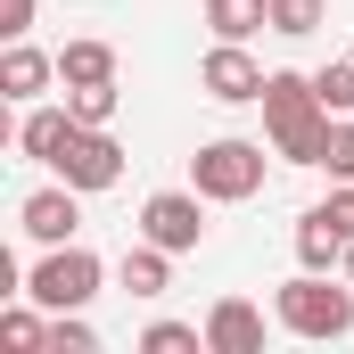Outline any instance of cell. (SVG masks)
Wrapping results in <instances>:
<instances>
[{
	"label": "cell",
	"mask_w": 354,
	"mask_h": 354,
	"mask_svg": "<svg viewBox=\"0 0 354 354\" xmlns=\"http://www.w3.org/2000/svg\"><path fill=\"white\" fill-rule=\"evenodd\" d=\"M140 239H157V248L189 256V248L206 239V189H157V198L140 206Z\"/></svg>",
	"instance_id": "8992f818"
},
{
	"label": "cell",
	"mask_w": 354,
	"mask_h": 354,
	"mask_svg": "<svg viewBox=\"0 0 354 354\" xmlns=\"http://www.w3.org/2000/svg\"><path fill=\"white\" fill-rule=\"evenodd\" d=\"M75 198H83L75 181L33 189V198L17 206V231H25V239H41V248H66V239H75V223H83V206H75Z\"/></svg>",
	"instance_id": "ba28073f"
},
{
	"label": "cell",
	"mask_w": 354,
	"mask_h": 354,
	"mask_svg": "<svg viewBox=\"0 0 354 354\" xmlns=\"http://www.w3.org/2000/svg\"><path fill=\"white\" fill-rule=\"evenodd\" d=\"M256 107H264V124H272V157H288V165H322L330 107H322V91L305 83V75H272Z\"/></svg>",
	"instance_id": "6da1fadb"
},
{
	"label": "cell",
	"mask_w": 354,
	"mask_h": 354,
	"mask_svg": "<svg viewBox=\"0 0 354 354\" xmlns=\"http://www.w3.org/2000/svg\"><path fill=\"white\" fill-rule=\"evenodd\" d=\"M189 189H206L214 206H239L264 189V140H206L189 157Z\"/></svg>",
	"instance_id": "3957f363"
},
{
	"label": "cell",
	"mask_w": 354,
	"mask_h": 354,
	"mask_svg": "<svg viewBox=\"0 0 354 354\" xmlns=\"http://www.w3.org/2000/svg\"><path fill=\"white\" fill-rule=\"evenodd\" d=\"M66 107H75V124H107V115H115V83H83V91H66Z\"/></svg>",
	"instance_id": "44dd1931"
},
{
	"label": "cell",
	"mask_w": 354,
	"mask_h": 354,
	"mask_svg": "<svg viewBox=\"0 0 354 354\" xmlns=\"http://www.w3.org/2000/svg\"><path fill=\"white\" fill-rule=\"evenodd\" d=\"M0 33L25 41V33H33V0H0Z\"/></svg>",
	"instance_id": "cb8c5ba5"
},
{
	"label": "cell",
	"mask_w": 354,
	"mask_h": 354,
	"mask_svg": "<svg viewBox=\"0 0 354 354\" xmlns=\"http://www.w3.org/2000/svg\"><path fill=\"white\" fill-rule=\"evenodd\" d=\"M41 354H99V338H91L75 313H58V322H50V346H41Z\"/></svg>",
	"instance_id": "7402d4cb"
},
{
	"label": "cell",
	"mask_w": 354,
	"mask_h": 354,
	"mask_svg": "<svg viewBox=\"0 0 354 354\" xmlns=\"http://www.w3.org/2000/svg\"><path fill=\"white\" fill-rule=\"evenodd\" d=\"M206 25H214V41H248L272 25V0H206Z\"/></svg>",
	"instance_id": "9a60e30c"
},
{
	"label": "cell",
	"mask_w": 354,
	"mask_h": 354,
	"mask_svg": "<svg viewBox=\"0 0 354 354\" xmlns=\"http://www.w3.org/2000/svg\"><path fill=\"white\" fill-rule=\"evenodd\" d=\"M206 354H264V313L248 297H223L206 313Z\"/></svg>",
	"instance_id": "9c48e42d"
},
{
	"label": "cell",
	"mask_w": 354,
	"mask_h": 354,
	"mask_svg": "<svg viewBox=\"0 0 354 354\" xmlns=\"http://www.w3.org/2000/svg\"><path fill=\"white\" fill-rule=\"evenodd\" d=\"M297 264H305V272L346 264V239L330 231V214H322V206H305V223H297Z\"/></svg>",
	"instance_id": "5bb4252c"
},
{
	"label": "cell",
	"mask_w": 354,
	"mask_h": 354,
	"mask_svg": "<svg viewBox=\"0 0 354 354\" xmlns=\"http://www.w3.org/2000/svg\"><path fill=\"white\" fill-rule=\"evenodd\" d=\"M66 132H75V107H33V115L17 124V149H25L33 165H50V157L66 149Z\"/></svg>",
	"instance_id": "8fae6325"
},
{
	"label": "cell",
	"mask_w": 354,
	"mask_h": 354,
	"mask_svg": "<svg viewBox=\"0 0 354 354\" xmlns=\"http://www.w3.org/2000/svg\"><path fill=\"white\" fill-rule=\"evenodd\" d=\"M264 66L248 58V41H214L206 50V66H198V91L206 99H223V107H248V99H264Z\"/></svg>",
	"instance_id": "52a82bcc"
},
{
	"label": "cell",
	"mask_w": 354,
	"mask_h": 354,
	"mask_svg": "<svg viewBox=\"0 0 354 354\" xmlns=\"http://www.w3.org/2000/svg\"><path fill=\"white\" fill-rule=\"evenodd\" d=\"M313 91H322L330 115H346V107H354V58H330V66L313 75Z\"/></svg>",
	"instance_id": "ffe728a7"
},
{
	"label": "cell",
	"mask_w": 354,
	"mask_h": 354,
	"mask_svg": "<svg viewBox=\"0 0 354 354\" xmlns=\"http://www.w3.org/2000/svg\"><path fill=\"white\" fill-rule=\"evenodd\" d=\"M322 214H330V231L354 248V189H330V198H322Z\"/></svg>",
	"instance_id": "603a6c76"
},
{
	"label": "cell",
	"mask_w": 354,
	"mask_h": 354,
	"mask_svg": "<svg viewBox=\"0 0 354 354\" xmlns=\"http://www.w3.org/2000/svg\"><path fill=\"white\" fill-rule=\"evenodd\" d=\"M0 346H17V354L50 346V322H41L33 305H8V313H0Z\"/></svg>",
	"instance_id": "ac0fdd59"
},
{
	"label": "cell",
	"mask_w": 354,
	"mask_h": 354,
	"mask_svg": "<svg viewBox=\"0 0 354 354\" xmlns=\"http://www.w3.org/2000/svg\"><path fill=\"white\" fill-rule=\"evenodd\" d=\"M58 83L66 91H83V83H115V50H107V41H66V50H58Z\"/></svg>",
	"instance_id": "4fadbf2b"
},
{
	"label": "cell",
	"mask_w": 354,
	"mask_h": 354,
	"mask_svg": "<svg viewBox=\"0 0 354 354\" xmlns=\"http://www.w3.org/2000/svg\"><path fill=\"white\" fill-rule=\"evenodd\" d=\"M25 297L41 305V313H83L91 297H99V256L91 248H50L41 264H33V280H25Z\"/></svg>",
	"instance_id": "277c9868"
},
{
	"label": "cell",
	"mask_w": 354,
	"mask_h": 354,
	"mask_svg": "<svg viewBox=\"0 0 354 354\" xmlns=\"http://www.w3.org/2000/svg\"><path fill=\"white\" fill-rule=\"evenodd\" d=\"M50 75H58V58H41L33 41H8V58H0V99H41Z\"/></svg>",
	"instance_id": "30bf717a"
},
{
	"label": "cell",
	"mask_w": 354,
	"mask_h": 354,
	"mask_svg": "<svg viewBox=\"0 0 354 354\" xmlns=\"http://www.w3.org/2000/svg\"><path fill=\"white\" fill-rule=\"evenodd\" d=\"M346 280H354V248H346Z\"/></svg>",
	"instance_id": "d4e9b609"
},
{
	"label": "cell",
	"mask_w": 354,
	"mask_h": 354,
	"mask_svg": "<svg viewBox=\"0 0 354 354\" xmlns=\"http://www.w3.org/2000/svg\"><path fill=\"white\" fill-rule=\"evenodd\" d=\"M322 174L330 181H354V124L330 115V140H322Z\"/></svg>",
	"instance_id": "d6986e66"
},
{
	"label": "cell",
	"mask_w": 354,
	"mask_h": 354,
	"mask_svg": "<svg viewBox=\"0 0 354 354\" xmlns=\"http://www.w3.org/2000/svg\"><path fill=\"white\" fill-rule=\"evenodd\" d=\"M322 17H330V0H272V33H280V41L322 33Z\"/></svg>",
	"instance_id": "2e32d148"
},
{
	"label": "cell",
	"mask_w": 354,
	"mask_h": 354,
	"mask_svg": "<svg viewBox=\"0 0 354 354\" xmlns=\"http://www.w3.org/2000/svg\"><path fill=\"white\" fill-rule=\"evenodd\" d=\"M50 174L75 181V189H115V181H124V149L107 140V124H75L66 149L50 157Z\"/></svg>",
	"instance_id": "5b68a950"
},
{
	"label": "cell",
	"mask_w": 354,
	"mask_h": 354,
	"mask_svg": "<svg viewBox=\"0 0 354 354\" xmlns=\"http://www.w3.org/2000/svg\"><path fill=\"white\" fill-rule=\"evenodd\" d=\"M272 313H280V330H288V338H354V280L297 272V280H280Z\"/></svg>",
	"instance_id": "7a4b0ae2"
},
{
	"label": "cell",
	"mask_w": 354,
	"mask_h": 354,
	"mask_svg": "<svg viewBox=\"0 0 354 354\" xmlns=\"http://www.w3.org/2000/svg\"><path fill=\"white\" fill-rule=\"evenodd\" d=\"M140 354H206V330H189V322H149V330H140Z\"/></svg>",
	"instance_id": "e0dca14e"
},
{
	"label": "cell",
	"mask_w": 354,
	"mask_h": 354,
	"mask_svg": "<svg viewBox=\"0 0 354 354\" xmlns=\"http://www.w3.org/2000/svg\"><path fill=\"white\" fill-rule=\"evenodd\" d=\"M124 288H132V297H165V288H174V248H157V239L124 248Z\"/></svg>",
	"instance_id": "7c38bea8"
}]
</instances>
